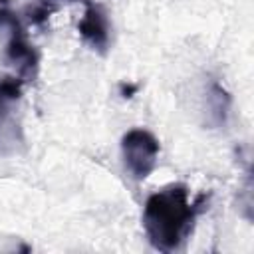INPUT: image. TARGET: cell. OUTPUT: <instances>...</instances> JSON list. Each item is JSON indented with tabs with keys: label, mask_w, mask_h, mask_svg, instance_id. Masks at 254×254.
<instances>
[{
	"label": "cell",
	"mask_w": 254,
	"mask_h": 254,
	"mask_svg": "<svg viewBox=\"0 0 254 254\" xmlns=\"http://www.w3.org/2000/svg\"><path fill=\"white\" fill-rule=\"evenodd\" d=\"M206 194L189 200V189L181 183L153 192L143 206V228L155 250L175 252L192 232L196 216L206 206Z\"/></svg>",
	"instance_id": "6da1fadb"
},
{
	"label": "cell",
	"mask_w": 254,
	"mask_h": 254,
	"mask_svg": "<svg viewBox=\"0 0 254 254\" xmlns=\"http://www.w3.org/2000/svg\"><path fill=\"white\" fill-rule=\"evenodd\" d=\"M159 141L147 129H131L121 137V157L135 181H145L157 167Z\"/></svg>",
	"instance_id": "7a4b0ae2"
},
{
	"label": "cell",
	"mask_w": 254,
	"mask_h": 254,
	"mask_svg": "<svg viewBox=\"0 0 254 254\" xmlns=\"http://www.w3.org/2000/svg\"><path fill=\"white\" fill-rule=\"evenodd\" d=\"M0 26L10 28V40L6 46V60L10 64L18 65V71L22 77L34 79L38 73L40 58H38V52L34 50V46L28 42V36L24 32L22 24L18 22V18L10 10L0 8Z\"/></svg>",
	"instance_id": "3957f363"
},
{
	"label": "cell",
	"mask_w": 254,
	"mask_h": 254,
	"mask_svg": "<svg viewBox=\"0 0 254 254\" xmlns=\"http://www.w3.org/2000/svg\"><path fill=\"white\" fill-rule=\"evenodd\" d=\"M22 77L0 79V153H8L6 145H18L22 141L20 127L14 121V107L22 99Z\"/></svg>",
	"instance_id": "277c9868"
},
{
	"label": "cell",
	"mask_w": 254,
	"mask_h": 254,
	"mask_svg": "<svg viewBox=\"0 0 254 254\" xmlns=\"http://www.w3.org/2000/svg\"><path fill=\"white\" fill-rule=\"evenodd\" d=\"M77 32L83 38V42L87 46H91V50L105 54L109 48V18L103 10V6L91 2L85 6L83 18L77 24Z\"/></svg>",
	"instance_id": "5b68a950"
},
{
	"label": "cell",
	"mask_w": 254,
	"mask_h": 254,
	"mask_svg": "<svg viewBox=\"0 0 254 254\" xmlns=\"http://www.w3.org/2000/svg\"><path fill=\"white\" fill-rule=\"evenodd\" d=\"M208 105H210V109H212L210 113L214 115L216 125L224 123V121H226L228 107H230V97H228V93H226L216 81H212V85H210V91H208Z\"/></svg>",
	"instance_id": "8992f818"
},
{
	"label": "cell",
	"mask_w": 254,
	"mask_h": 254,
	"mask_svg": "<svg viewBox=\"0 0 254 254\" xmlns=\"http://www.w3.org/2000/svg\"><path fill=\"white\" fill-rule=\"evenodd\" d=\"M56 10V6H52V4H38V6H32L30 10H28V18H30V22L32 24H44L48 18H50V14Z\"/></svg>",
	"instance_id": "52a82bcc"
},
{
	"label": "cell",
	"mask_w": 254,
	"mask_h": 254,
	"mask_svg": "<svg viewBox=\"0 0 254 254\" xmlns=\"http://www.w3.org/2000/svg\"><path fill=\"white\" fill-rule=\"evenodd\" d=\"M119 87H121V95L123 97H131L137 91V85H125V83H121Z\"/></svg>",
	"instance_id": "ba28073f"
},
{
	"label": "cell",
	"mask_w": 254,
	"mask_h": 254,
	"mask_svg": "<svg viewBox=\"0 0 254 254\" xmlns=\"http://www.w3.org/2000/svg\"><path fill=\"white\" fill-rule=\"evenodd\" d=\"M65 2H83V4H85V6H87V4H91V2H93V0H65Z\"/></svg>",
	"instance_id": "9c48e42d"
}]
</instances>
